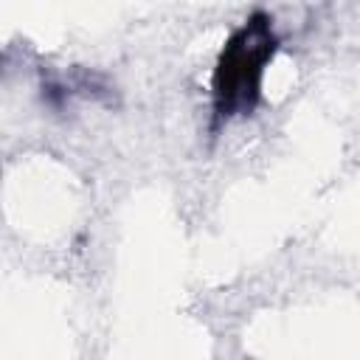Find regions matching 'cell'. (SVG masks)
<instances>
[{"instance_id":"1","label":"cell","mask_w":360,"mask_h":360,"mask_svg":"<svg viewBox=\"0 0 360 360\" xmlns=\"http://www.w3.org/2000/svg\"><path fill=\"white\" fill-rule=\"evenodd\" d=\"M273 14L250 11L222 42L211 70V135L233 121L250 118L262 104L264 73L278 53Z\"/></svg>"}]
</instances>
